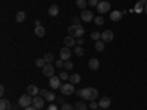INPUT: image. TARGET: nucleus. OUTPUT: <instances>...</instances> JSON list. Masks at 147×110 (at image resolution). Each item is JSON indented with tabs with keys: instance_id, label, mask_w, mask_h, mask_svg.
<instances>
[{
	"instance_id": "nucleus-1",
	"label": "nucleus",
	"mask_w": 147,
	"mask_h": 110,
	"mask_svg": "<svg viewBox=\"0 0 147 110\" xmlns=\"http://www.w3.org/2000/svg\"><path fill=\"white\" fill-rule=\"evenodd\" d=\"M75 94L80 97V99L85 100V101H91V100H96L99 97V91L96 88H82V90H78L75 91Z\"/></svg>"
},
{
	"instance_id": "nucleus-2",
	"label": "nucleus",
	"mask_w": 147,
	"mask_h": 110,
	"mask_svg": "<svg viewBox=\"0 0 147 110\" xmlns=\"http://www.w3.org/2000/svg\"><path fill=\"white\" fill-rule=\"evenodd\" d=\"M84 27L82 25H72L68 28V35H71V37H74V38H81V37L84 35Z\"/></svg>"
},
{
	"instance_id": "nucleus-3",
	"label": "nucleus",
	"mask_w": 147,
	"mask_h": 110,
	"mask_svg": "<svg viewBox=\"0 0 147 110\" xmlns=\"http://www.w3.org/2000/svg\"><path fill=\"white\" fill-rule=\"evenodd\" d=\"M18 104H19L21 107H24V109H27V107L32 106V97H31L28 93H27V94H24V95H21Z\"/></svg>"
},
{
	"instance_id": "nucleus-4",
	"label": "nucleus",
	"mask_w": 147,
	"mask_h": 110,
	"mask_svg": "<svg viewBox=\"0 0 147 110\" xmlns=\"http://www.w3.org/2000/svg\"><path fill=\"white\" fill-rule=\"evenodd\" d=\"M60 91H62L63 95H72L74 93H75V87H74V84H71L69 81L66 84H62V87H60Z\"/></svg>"
},
{
	"instance_id": "nucleus-5",
	"label": "nucleus",
	"mask_w": 147,
	"mask_h": 110,
	"mask_svg": "<svg viewBox=\"0 0 147 110\" xmlns=\"http://www.w3.org/2000/svg\"><path fill=\"white\" fill-rule=\"evenodd\" d=\"M80 18H81V21H84V22H91V21H94V15H93V12H91L90 9L81 10Z\"/></svg>"
},
{
	"instance_id": "nucleus-6",
	"label": "nucleus",
	"mask_w": 147,
	"mask_h": 110,
	"mask_svg": "<svg viewBox=\"0 0 147 110\" xmlns=\"http://www.w3.org/2000/svg\"><path fill=\"white\" fill-rule=\"evenodd\" d=\"M49 85H50L52 90H60V87H62V79H60L59 76H52L50 79H49Z\"/></svg>"
},
{
	"instance_id": "nucleus-7",
	"label": "nucleus",
	"mask_w": 147,
	"mask_h": 110,
	"mask_svg": "<svg viewBox=\"0 0 147 110\" xmlns=\"http://www.w3.org/2000/svg\"><path fill=\"white\" fill-rule=\"evenodd\" d=\"M113 38H115V35H113V32L110 31V30H106V31H103L102 32V41L103 43H112L113 41Z\"/></svg>"
},
{
	"instance_id": "nucleus-8",
	"label": "nucleus",
	"mask_w": 147,
	"mask_h": 110,
	"mask_svg": "<svg viewBox=\"0 0 147 110\" xmlns=\"http://www.w3.org/2000/svg\"><path fill=\"white\" fill-rule=\"evenodd\" d=\"M110 10V3L109 2H100L99 5H97V12H99V13L102 15V13H107V12Z\"/></svg>"
},
{
	"instance_id": "nucleus-9",
	"label": "nucleus",
	"mask_w": 147,
	"mask_h": 110,
	"mask_svg": "<svg viewBox=\"0 0 147 110\" xmlns=\"http://www.w3.org/2000/svg\"><path fill=\"white\" fill-rule=\"evenodd\" d=\"M32 106L35 107V109H43L44 107V99L41 95H35V97H32Z\"/></svg>"
},
{
	"instance_id": "nucleus-10",
	"label": "nucleus",
	"mask_w": 147,
	"mask_h": 110,
	"mask_svg": "<svg viewBox=\"0 0 147 110\" xmlns=\"http://www.w3.org/2000/svg\"><path fill=\"white\" fill-rule=\"evenodd\" d=\"M43 73H44V76L52 78L55 75V66L52 63H46V66L43 68Z\"/></svg>"
},
{
	"instance_id": "nucleus-11",
	"label": "nucleus",
	"mask_w": 147,
	"mask_h": 110,
	"mask_svg": "<svg viewBox=\"0 0 147 110\" xmlns=\"http://www.w3.org/2000/svg\"><path fill=\"white\" fill-rule=\"evenodd\" d=\"M59 54H60V59L66 62V60H69V57H71V48L69 47H62Z\"/></svg>"
},
{
	"instance_id": "nucleus-12",
	"label": "nucleus",
	"mask_w": 147,
	"mask_h": 110,
	"mask_svg": "<svg viewBox=\"0 0 147 110\" xmlns=\"http://www.w3.org/2000/svg\"><path fill=\"white\" fill-rule=\"evenodd\" d=\"M122 12L121 10H113V12H110V21H113V22H119L122 19Z\"/></svg>"
},
{
	"instance_id": "nucleus-13",
	"label": "nucleus",
	"mask_w": 147,
	"mask_h": 110,
	"mask_svg": "<svg viewBox=\"0 0 147 110\" xmlns=\"http://www.w3.org/2000/svg\"><path fill=\"white\" fill-rule=\"evenodd\" d=\"M63 43H65V47H69V48L77 46V40L74 38V37H71V35H68V37H66V38L63 40Z\"/></svg>"
},
{
	"instance_id": "nucleus-14",
	"label": "nucleus",
	"mask_w": 147,
	"mask_h": 110,
	"mask_svg": "<svg viewBox=\"0 0 147 110\" xmlns=\"http://www.w3.org/2000/svg\"><path fill=\"white\" fill-rule=\"evenodd\" d=\"M0 110H12V104L7 99H2L0 100Z\"/></svg>"
},
{
	"instance_id": "nucleus-15",
	"label": "nucleus",
	"mask_w": 147,
	"mask_h": 110,
	"mask_svg": "<svg viewBox=\"0 0 147 110\" xmlns=\"http://www.w3.org/2000/svg\"><path fill=\"white\" fill-rule=\"evenodd\" d=\"M99 107H100V109H107V107H110V99H109V97H102L100 101H99Z\"/></svg>"
},
{
	"instance_id": "nucleus-16",
	"label": "nucleus",
	"mask_w": 147,
	"mask_h": 110,
	"mask_svg": "<svg viewBox=\"0 0 147 110\" xmlns=\"http://www.w3.org/2000/svg\"><path fill=\"white\" fill-rule=\"evenodd\" d=\"M27 93H28L30 95L35 97V95H38V94H40V90L37 88L35 85H28V87H27Z\"/></svg>"
},
{
	"instance_id": "nucleus-17",
	"label": "nucleus",
	"mask_w": 147,
	"mask_h": 110,
	"mask_svg": "<svg viewBox=\"0 0 147 110\" xmlns=\"http://www.w3.org/2000/svg\"><path fill=\"white\" fill-rule=\"evenodd\" d=\"M99 66H100V62L97 59H90V62H88V68L91 69V70H97L99 69Z\"/></svg>"
},
{
	"instance_id": "nucleus-18",
	"label": "nucleus",
	"mask_w": 147,
	"mask_h": 110,
	"mask_svg": "<svg viewBox=\"0 0 147 110\" xmlns=\"http://www.w3.org/2000/svg\"><path fill=\"white\" fill-rule=\"evenodd\" d=\"M49 15L50 16H57L59 15V7H57V5H52L50 7H49Z\"/></svg>"
},
{
	"instance_id": "nucleus-19",
	"label": "nucleus",
	"mask_w": 147,
	"mask_h": 110,
	"mask_svg": "<svg viewBox=\"0 0 147 110\" xmlns=\"http://www.w3.org/2000/svg\"><path fill=\"white\" fill-rule=\"evenodd\" d=\"M80 81H81V76H80V73H72V75L69 76V82L71 84H80Z\"/></svg>"
},
{
	"instance_id": "nucleus-20",
	"label": "nucleus",
	"mask_w": 147,
	"mask_h": 110,
	"mask_svg": "<svg viewBox=\"0 0 147 110\" xmlns=\"http://www.w3.org/2000/svg\"><path fill=\"white\" fill-rule=\"evenodd\" d=\"M34 32H35V35L37 37H44V34H46V28L41 25V27H35L34 28Z\"/></svg>"
},
{
	"instance_id": "nucleus-21",
	"label": "nucleus",
	"mask_w": 147,
	"mask_h": 110,
	"mask_svg": "<svg viewBox=\"0 0 147 110\" xmlns=\"http://www.w3.org/2000/svg\"><path fill=\"white\" fill-rule=\"evenodd\" d=\"M44 100H46V101H49V103L55 101V100H56V95H55V93H52V91H47V93H46V95H44Z\"/></svg>"
},
{
	"instance_id": "nucleus-22",
	"label": "nucleus",
	"mask_w": 147,
	"mask_h": 110,
	"mask_svg": "<svg viewBox=\"0 0 147 110\" xmlns=\"http://www.w3.org/2000/svg\"><path fill=\"white\" fill-rule=\"evenodd\" d=\"M25 18H27V15H25V12H22V10H19L18 13H16V16H15V21L21 23V22H24V21H25Z\"/></svg>"
},
{
	"instance_id": "nucleus-23",
	"label": "nucleus",
	"mask_w": 147,
	"mask_h": 110,
	"mask_svg": "<svg viewBox=\"0 0 147 110\" xmlns=\"http://www.w3.org/2000/svg\"><path fill=\"white\" fill-rule=\"evenodd\" d=\"M94 48L97 52H103L105 50V44H103V41L102 40H97L96 43H94Z\"/></svg>"
},
{
	"instance_id": "nucleus-24",
	"label": "nucleus",
	"mask_w": 147,
	"mask_h": 110,
	"mask_svg": "<svg viewBox=\"0 0 147 110\" xmlns=\"http://www.w3.org/2000/svg\"><path fill=\"white\" fill-rule=\"evenodd\" d=\"M74 109L75 110H87V104L82 103V101H78V103L74 104Z\"/></svg>"
},
{
	"instance_id": "nucleus-25",
	"label": "nucleus",
	"mask_w": 147,
	"mask_h": 110,
	"mask_svg": "<svg viewBox=\"0 0 147 110\" xmlns=\"http://www.w3.org/2000/svg\"><path fill=\"white\" fill-rule=\"evenodd\" d=\"M87 5H88V2H87V0H77V7L78 9H85V7H87Z\"/></svg>"
},
{
	"instance_id": "nucleus-26",
	"label": "nucleus",
	"mask_w": 147,
	"mask_h": 110,
	"mask_svg": "<svg viewBox=\"0 0 147 110\" xmlns=\"http://www.w3.org/2000/svg\"><path fill=\"white\" fill-rule=\"evenodd\" d=\"M74 52H75V54H77L78 57L84 56V48H82L81 46H75V47H74Z\"/></svg>"
},
{
	"instance_id": "nucleus-27",
	"label": "nucleus",
	"mask_w": 147,
	"mask_h": 110,
	"mask_svg": "<svg viewBox=\"0 0 147 110\" xmlns=\"http://www.w3.org/2000/svg\"><path fill=\"white\" fill-rule=\"evenodd\" d=\"M43 59L46 60V63H52L53 60H55V56H53L52 53H46V54L43 56Z\"/></svg>"
},
{
	"instance_id": "nucleus-28",
	"label": "nucleus",
	"mask_w": 147,
	"mask_h": 110,
	"mask_svg": "<svg viewBox=\"0 0 147 110\" xmlns=\"http://www.w3.org/2000/svg\"><path fill=\"white\" fill-rule=\"evenodd\" d=\"M134 12H136V13H141V12H144V5L137 2V5L134 6Z\"/></svg>"
},
{
	"instance_id": "nucleus-29",
	"label": "nucleus",
	"mask_w": 147,
	"mask_h": 110,
	"mask_svg": "<svg viewBox=\"0 0 147 110\" xmlns=\"http://www.w3.org/2000/svg\"><path fill=\"white\" fill-rule=\"evenodd\" d=\"M69 76H71V75H68L66 70H62V72L59 73V78L62 79V81H69Z\"/></svg>"
},
{
	"instance_id": "nucleus-30",
	"label": "nucleus",
	"mask_w": 147,
	"mask_h": 110,
	"mask_svg": "<svg viewBox=\"0 0 147 110\" xmlns=\"http://www.w3.org/2000/svg\"><path fill=\"white\" fill-rule=\"evenodd\" d=\"M102 38V32H97V31H93L91 32V40L97 41V40H100Z\"/></svg>"
},
{
	"instance_id": "nucleus-31",
	"label": "nucleus",
	"mask_w": 147,
	"mask_h": 110,
	"mask_svg": "<svg viewBox=\"0 0 147 110\" xmlns=\"http://www.w3.org/2000/svg\"><path fill=\"white\" fill-rule=\"evenodd\" d=\"M35 65L38 66V68H44V66H46V60H44L43 57H40V59L35 60Z\"/></svg>"
},
{
	"instance_id": "nucleus-32",
	"label": "nucleus",
	"mask_w": 147,
	"mask_h": 110,
	"mask_svg": "<svg viewBox=\"0 0 147 110\" xmlns=\"http://www.w3.org/2000/svg\"><path fill=\"white\" fill-rule=\"evenodd\" d=\"M103 22H105V19H103L100 15L94 18V23H96V25H103Z\"/></svg>"
},
{
	"instance_id": "nucleus-33",
	"label": "nucleus",
	"mask_w": 147,
	"mask_h": 110,
	"mask_svg": "<svg viewBox=\"0 0 147 110\" xmlns=\"http://www.w3.org/2000/svg\"><path fill=\"white\" fill-rule=\"evenodd\" d=\"M60 110H75V109H74V106H71L68 103H63L62 106H60Z\"/></svg>"
},
{
	"instance_id": "nucleus-34",
	"label": "nucleus",
	"mask_w": 147,
	"mask_h": 110,
	"mask_svg": "<svg viewBox=\"0 0 147 110\" xmlns=\"http://www.w3.org/2000/svg\"><path fill=\"white\" fill-rule=\"evenodd\" d=\"M65 69H68V70H71V69H74V63L71 62V60H66L65 62V66H63Z\"/></svg>"
},
{
	"instance_id": "nucleus-35",
	"label": "nucleus",
	"mask_w": 147,
	"mask_h": 110,
	"mask_svg": "<svg viewBox=\"0 0 147 110\" xmlns=\"http://www.w3.org/2000/svg\"><path fill=\"white\" fill-rule=\"evenodd\" d=\"M90 109H91V110H96V109H99V103H96L94 100H91V103H90Z\"/></svg>"
},
{
	"instance_id": "nucleus-36",
	"label": "nucleus",
	"mask_w": 147,
	"mask_h": 110,
	"mask_svg": "<svg viewBox=\"0 0 147 110\" xmlns=\"http://www.w3.org/2000/svg\"><path fill=\"white\" fill-rule=\"evenodd\" d=\"M56 66H57V68H63V66H65V60H62V59L56 60Z\"/></svg>"
},
{
	"instance_id": "nucleus-37",
	"label": "nucleus",
	"mask_w": 147,
	"mask_h": 110,
	"mask_svg": "<svg viewBox=\"0 0 147 110\" xmlns=\"http://www.w3.org/2000/svg\"><path fill=\"white\" fill-rule=\"evenodd\" d=\"M100 3V0H88V5L90 6H96L97 7V5Z\"/></svg>"
},
{
	"instance_id": "nucleus-38",
	"label": "nucleus",
	"mask_w": 147,
	"mask_h": 110,
	"mask_svg": "<svg viewBox=\"0 0 147 110\" xmlns=\"http://www.w3.org/2000/svg\"><path fill=\"white\" fill-rule=\"evenodd\" d=\"M47 110H60V109H59L56 104H53V103H52V104H49V106H47Z\"/></svg>"
},
{
	"instance_id": "nucleus-39",
	"label": "nucleus",
	"mask_w": 147,
	"mask_h": 110,
	"mask_svg": "<svg viewBox=\"0 0 147 110\" xmlns=\"http://www.w3.org/2000/svg\"><path fill=\"white\" fill-rule=\"evenodd\" d=\"M81 44H84V38H82V37L77 40V46H81Z\"/></svg>"
},
{
	"instance_id": "nucleus-40",
	"label": "nucleus",
	"mask_w": 147,
	"mask_h": 110,
	"mask_svg": "<svg viewBox=\"0 0 147 110\" xmlns=\"http://www.w3.org/2000/svg\"><path fill=\"white\" fill-rule=\"evenodd\" d=\"M34 27H41V21H38V19L34 21Z\"/></svg>"
},
{
	"instance_id": "nucleus-41",
	"label": "nucleus",
	"mask_w": 147,
	"mask_h": 110,
	"mask_svg": "<svg viewBox=\"0 0 147 110\" xmlns=\"http://www.w3.org/2000/svg\"><path fill=\"white\" fill-rule=\"evenodd\" d=\"M46 93H47V90H40V94H38V95H41L43 99H44V95H46Z\"/></svg>"
},
{
	"instance_id": "nucleus-42",
	"label": "nucleus",
	"mask_w": 147,
	"mask_h": 110,
	"mask_svg": "<svg viewBox=\"0 0 147 110\" xmlns=\"http://www.w3.org/2000/svg\"><path fill=\"white\" fill-rule=\"evenodd\" d=\"M72 21H74V25H80V19L78 18H74Z\"/></svg>"
},
{
	"instance_id": "nucleus-43",
	"label": "nucleus",
	"mask_w": 147,
	"mask_h": 110,
	"mask_svg": "<svg viewBox=\"0 0 147 110\" xmlns=\"http://www.w3.org/2000/svg\"><path fill=\"white\" fill-rule=\"evenodd\" d=\"M57 103H60V104H63V97H57Z\"/></svg>"
},
{
	"instance_id": "nucleus-44",
	"label": "nucleus",
	"mask_w": 147,
	"mask_h": 110,
	"mask_svg": "<svg viewBox=\"0 0 147 110\" xmlns=\"http://www.w3.org/2000/svg\"><path fill=\"white\" fill-rule=\"evenodd\" d=\"M0 94H2V95L5 94V85H2V87H0Z\"/></svg>"
},
{
	"instance_id": "nucleus-45",
	"label": "nucleus",
	"mask_w": 147,
	"mask_h": 110,
	"mask_svg": "<svg viewBox=\"0 0 147 110\" xmlns=\"http://www.w3.org/2000/svg\"><path fill=\"white\" fill-rule=\"evenodd\" d=\"M24 110H38V109H35L34 106H30V107H27V109H24Z\"/></svg>"
},
{
	"instance_id": "nucleus-46",
	"label": "nucleus",
	"mask_w": 147,
	"mask_h": 110,
	"mask_svg": "<svg viewBox=\"0 0 147 110\" xmlns=\"http://www.w3.org/2000/svg\"><path fill=\"white\" fill-rule=\"evenodd\" d=\"M138 3H141V5H146V3H147V0H138Z\"/></svg>"
},
{
	"instance_id": "nucleus-47",
	"label": "nucleus",
	"mask_w": 147,
	"mask_h": 110,
	"mask_svg": "<svg viewBox=\"0 0 147 110\" xmlns=\"http://www.w3.org/2000/svg\"><path fill=\"white\" fill-rule=\"evenodd\" d=\"M144 13H146V15H147V3H146V5H144Z\"/></svg>"
},
{
	"instance_id": "nucleus-48",
	"label": "nucleus",
	"mask_w": 147,
	"mask_h": 110,
	"mask_svg": "<svg viewBox=\"0 0 147 110\" xmlns=\"http://www.w3.org/2000/svg\"><path fill=\"white\" fill-rule=\"evenodd\" d=\"M96 110H103V109H100V107H99V109H96Z\"/></svg>"
},
{
	"instance_id": "nucleus-49",
	"label": "nucleus",
	"mask_w": 147,
	"mask_h": 110,
	"mask_svg": "<svg viewBox=\"0 0 147 110\" xmlns=\"http://www.w3.org/2000/svg\"><path fill=\"white\" fill-rule=\"evenodd\" d=\"M40 110H41V109H40Z\"/></svg>"
}]
</instances>
